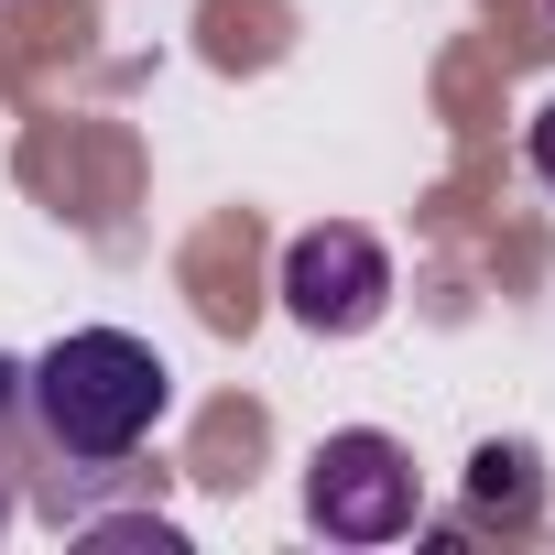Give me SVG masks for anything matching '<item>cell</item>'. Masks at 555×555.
<instances>
[{"label": "cell", "mask_w": 555, "mask_h": 555, "mask_svg": "<svg viewBox=\"0 0 555 555\" xmlns=\"http://www.w3.org/2000/svg\"><path fill=\"white\" fill-rule=\"evenodd\" d=\"M23 403L44 414V436H55L66 457L120 468V457L164 425L175 371H164L153 338H131V327H77V338H55V349L23 371Z\"/></svg>", "instance_id": "6da1fadb"}, {"label": "cell", "mask_w": 555, "mask_h": 555, "mask_svg": "<svg viewBox=\"0 0 555 555\" xmlns=\"http://www.w3.org/2000/svg\"><path fill=\"white\" fill-rule=\"evenodd\" d=\"M414 512H425L414 457H403L382 425L317 436V457H306V522H317L327 544H392V533H414Z\"/></svg>", "instance_id": "7a4b0ae2"}, {"label": "cell", "mask_w": 555, "mask_h": 555, "mask_svg": "<svg viewBox=\"0 0 555 555\" xmlns=\"http://www.w3.org/2000/svg\"><path fill=\"white\" fill-rule=\"evenodd\" d=\"M382 306H392V250L360 218L295 229V250H284V317L306 338H360V327H382Z\"/></svg>", "instance_id": "3957f363"}, {"label": "cell", "mask_w": 555, "mask_h": 555, "mask_svg": "<svg viewBox=\"0 0 555 555\" xmlns=\"http://www.w3.org/2000/svg\"><path fill=\"white\" fill-rule=\"evenodd\" d=\"M468 490H479V512H501V522H533V501H544V479H533V447H479V457H468Z\"/></svg>", "instance_id": "277c9868"}, {"label": "cell", "mask_w": 555, "mask_h": 555, "mask_svg": "<svg viewBox=\"0 0 555 555\" xmlns=\"http://www.w3.org/2000/svg\"><path fill=\"white\" fill-rule=\"evenodd\" d=\"M522 153H533V175H544V185H555V99H544V109H533V131H522Z\"/></svg>", "instance_id": "5b68a950"}, {"label": "cell", "mask_w": 555, "mask_h": 555, "mask_svg": "<svg viewBox=\"0 0 555 555\" xmlns=\"http://www.w3.org/2000/svg\"><path fill=\"white\" fill-rule=\"evenodd\" d=\"M23 403V360H0V414H12Z\"/></svg>", "instance_id": "8992f818"}, {"label": "cell", "mask_w": 555, "mask_h": 555, "mask_svg": "<svg viewBox=\"0 0 555 555\" xmlns=\"http://www.w3.org/2000/svg\"><path fill=\"white\" fill-rule=\"evenodd\" d=\"M0 522H12V479H0Z\"/></svg>", "instance_id": "52a82bcc"}, {"label": "cell", "mask_w": 555, "mask_h": 555, "mask_svg": "<svg viewBox=\"0 0 555 555\" xmlns=\"http://www.w3.org/2000/svg\"><path fill=\"white\" fill-rule=\"evenodd\" d=\"M544 12H555V0H544Z\"/></svg>", "instance_id": "ba28073f"}]
</instances>
